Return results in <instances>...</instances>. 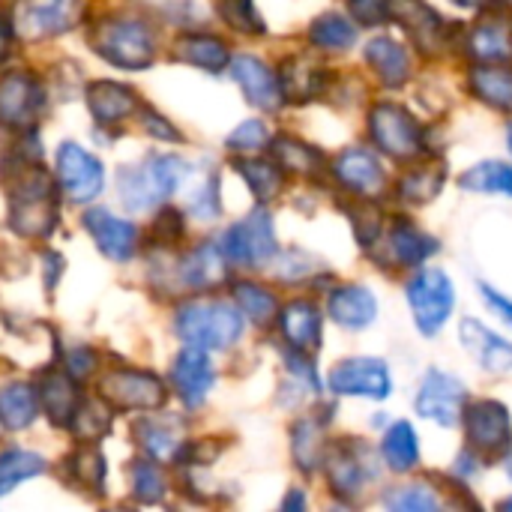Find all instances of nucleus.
<instances>
[{"mask_svg": "<svg viewBox=\"0 0 512 512\" xmlns=\"http://www.w3.org/2000/svg\"><path fill=\"white\" fill-rule=\"evenodd\" d=\"M189 165L177 156H153L141 165H126L117 174V189L132 213H147L168 201L183 183Z\"/></svg>", "mask_w": 512, "mask_h": 512, "instance_id": "nucleus-1", "label": "nucleus"}, {"mask_svg": "<svg viewBox=\"0 0 512 512\" xmlns=\"http://www.w3.org/2000/svg\"><path fill=\"white\" fill-rule=\"evenodd\" d=\"M9 222L24 237H48L57 222V201L48 174L33 165L18 174L9 195Z\"/></svg>", "mask_w": 512, "mask_h": 512, "instance_id": "nucleus-2", "label": "nucleus"}, {"mask_svg": "<svg viewBox=\"0 0 512 512\" xmlns=\"http://www.w3.org/2000/svg\"><path fill=\"white\" fill-rule=\"evenodd\" d=\"M174 330L186 345L225 351L240 339L243 315L228 303H189L177 312Z\"/></svg>", "mask_w": 512, "mask_h": 512, "instance_id": "nucleus-3", "label": "nucleus"}, {"mask_svg": "<svg viewBox=\"0 0 512 512\" xmlns=\"http://www.w3.org/2000/svg\"><path fill=\"white\" fill-rule=\"evenodd\" d=\"M90 45L120 69H144L153 63V33L132 18H105L93 27Z\"/></svg>", "mask_w": 512, "mask_h": 512, "instance_id": "nucleus-4", "label": "nucleus"}, {"mask_svg": "<svg viewBox=\"0 0 512 512\" xmlns=\"http://www.w3.org/2000/svg\"><path fill=\"white\" fill-rule=\"evenodd\" d=\"M453 303H456L453 282L441 270H423L408 282V306L414 312L420 333L426 336H435L447 324Z\"/></svg>", "mask_w": 512, "mask_h": 512, "instance_id": "nucleus-5", "label": "nucleus"}, {"mask_svg": "<svg viewBox=\"0 0 512 512\" xmlns=\"http://www.w3.org/2000/svg\"><path fill=\"white\" fill-rule=\"evenodd\" d=\"M81 0H18L12 12V30L21 39L60 36L81 21Z\"/></svg>", "mask_w": 512, "mask_h": 512, "instance_id": "nucleus-6", "label": "nucleus"}, {"mask_svg": "<svg viewBox=\"0 0 512 512\" xmlns=\"http://www.w3.org/2000/svg\"><path fill=\"white\" fill-rule=\"evenodd\" d=\"M369 132L375 138V144L390 153L393 159H414L420 156L423 147V129L417 123V117L393 102H381L372 108L369 114Z\"/></svg>", "mask_w": 512, "mask_h": 512, "instance_id": "nucleus-7", "label": "nucleus"}, {"mask_svg": "<svg viewBox=\"0 0 512 512\" xmlns=\"http://www.w3.org/2000/svg\"><path fill=\"white\" fill-rule=\"evenodd\" d=\"M222 252L228 261L243 267L267 264L276 255V234L273 219L267 210H252L243 222L231 225L222 237Z\"/></svg>", "mask_w": 512, "mask_h": 512, "instance_id": "nucleus-8", "label": "nucleus"}, {"mask_svg": "<svg viewBox=\"0 0 512 512\" xmlns=\"http://www.w3.org/2000/svg\"><path fill=\"white\" fill-rule=\"evenodd\" d=\"M465 420V435H468V447L486 459L507 453L512 444V426L510 411L501 402H471L462 411Z\"/></svg>", "mask_w": 512, "mask_h": 512, "instance_id": "nucleus-9", "label": "nucleus"}, {"mask_svg": "<svg viewBox=\"0 0 512 512\" xmlns=\"http://www.w3.org/2000/svg\"><path fill=\"white\" fill-rule=\"evenodd\" d=\"M99 393L108 405L123 408V411H156L168 399L165 384L156 375L132 372V369L108 372L99 381Z\"/></svg>", "mask_w": 512, "mask_h": 512, "instance_id": "nucleus-10", "label": "nucleus"}, {"mask_svg": "<svg viewBox=\"0 0 512 512\" xmlns=\"http://www.w3.org/2000/svg\"><path fill=\"white\" fill-rule=\"evenodd\" d=\"M57 183H60L63 195L69 201L87 204V201H93L102 192L105 171H102L99 159H93L78 144H60V153H57Z\"/></svg>", "mask_w": 512, "mask_h": 512, "instance_id": "nucleus-11", "label": "nucleus"}, {"mask_svg": "<svg viewBox=\"0 0 512 512\" xmlns=\"http://www.w3.org/2000/svg\"><path fill=\"white\" fill-rule=\"evenodd\" d=\"M468 405V390L459 378L447 372H429L420 393H417V414L441 423L444 429H453L462 420V411Z\"/></svg>", "mask_w": 512, "mask_h": 512, "instance_id": "nucleus-12", "label": "nucleus"}, {"mask_svg": "<svg viewBox=\"0 0 512 512\" xmlns=\"http://www.w3.org/2000/svg\"><path fill=\"white\" fill-rule=\"evenodd\" d=\"M330 390L336 396H363V399H387L393 393V381L384 360L354 357L339 363L330 372Z\"/></svg>", "mask_w": 512, "mask_h": 512, "instance_id": "nucleus-13", "label": "nucleus"}, {"mask_svg": "<svg viewBox=\"0 0 512 512\" xmlns=\"http://www.w3.org/2000/svg\"><path fill=\"white\" fill-rule=\"evenodd\" d=\"M42 87L30 72H9L0 81V123L12 129H30L42 114Z\"/></svg>", "mask_w": 512, "mask_h": 512, "instance_id": "nucleus-14", "label": "nucleus"}, {"mask_svg": "<svg viewBox=\"0 0 512 512\" xmlns=\"http://www.w3.org/2000/svg\"><path fill=\"white\" fill-rule=\"evenodd\" d=\"M213 366H210V357H207V348H198V345H186L177 360H174V369H171V381L183 399V405L189 408H198L204 405L210 387H213Z\"/></svg>", "mask_w": 512, "mask_h": 512, "instance_id": "nucleus-15", "label": "nucleus"}, {"mask_svg": "<svg viewBox=\"0 0 512 512\" xmlns=\"http://www.w3.org/2000/svg\"><path fill=\"white\" fill-rule=\"evenodd\" d=\"M390 18L399 21L423 54H438L444 42L441 15L423 0H390Z\"/></svg>", "mask_w": 512, "mask_h": 512, "instance_id": "nucleus-16", "label": "nucleus"}, {"mask_svg": "<svg viewBox=\"0 0 512 512\" xmlns=\"http://www.w3.org/2000/svg\"><path fill=\"white\" fill-rule=\"evenodd\" d=\"M324 471L327 483L339 498H354L360 495V486L366 477H375L372 468H366V450L363 447H348V444H333L324 456Z\"/></svg>", "mask_w": 512, "mask_h": 512, "instance_id": "nucleus-17", "label": "nucleus"}, {"mask_svg": "<svg viewBox=\"0 0 512 512\" xmlns=\"http://www.w3.org/2000/svg\"><path fill=\"white\" fill-rule=\"evenodd\" d=\"M459 336L465 351L492 375H504L512 372V345L507 339H501L498 333H492L489 327H483L474 318H465L459 324Z\"/></svg>", "mask_w": 512, "mask_h": 512, "instance_id": "nucleus-18", "label": "nucleus"}, {"mask_svg": "<svg viewBox=\"0 0 512 512\" xmlns=\"http://www.w3.org/2000/svg\"><path fill=\"white\" fill-rule=\"evenodd\" d=\"M84 225L93 234V240H96V246L102 249L105 258H111V261H129L135 255V246H138L135 225L117 219L114 213H108L102 207L90 210L84 216Z\"/></svg>", "mask_w": 512, "mask_h": 512, "instance_id": "nucleus-19", "label": "nucleus"}, {"mask_svg": "<svg viewBox=\"0 0 512 512\" xmlns=\"http://www.w3.org/2000/svg\"><path fill=\"white\" fill-rule=\"evenodd\" d=\"M471 57L480 63H510L512 60V15L492 12L483 15L468 39Z\"/></svg>", "mask_w": 512, "mask_h": 512, "instance_id": "nucleus-20", "label": "nucleus"}, {"mask_svg": "<svg viewBox=\"0 0 512 512\" xmlns=\"http://www.w3.org/2000/svg\"><path fill=\"white\" fill-rule=\"evenodd\" d=\"M231 72H234L240 90L246 93V99H249L252 105L267 108V111H276V108L282 105L285 96H282L279 75H276L270 66H264L258 57H249V54L237 57V60L231 63Z\"/></svg>", "mask_w": 512, "mask_h": 512, "instance_id": "nucleus-21", "label": "nucleus"}, {"mask_svg": "<svg viewBox=\"0 0 512 512\" xmlns=\"http://www.w3.org/2000/svg\"><path fill=\"white\" fill-rule=\"evenodd\" d=\"M333 174L336 180L357 192V195H378L384 186H387V174H384V165L378 162V156H372L369 150H345L336 162H333Z\"/></svg>", "mask_w": 512, "mask_h": 512, "instance_id": "nucleus-22", "label": "nucleus"}, {"mask_svg": "<svg viewBox=\"0 0 512 512\" xmlns=\"http://www.w3.org/2000/svg\"><path fill=\"white\" fill-rule=\"evenodd\" d=\"M279 327H282L285 339L291 342V348L306 351V354L321 348L324 333H321V312L315 303H309V300L288 303L279 315Z\"/></svg>", "mask_w": 512, "mask_h": 512, "instance_id": "nucleus-23", "label": "nucleus"}, {"mask_svg": "<svg viewBox=\"0 0 512 512\" xmlns=\"http://www.w3.org/2000/svg\"><path fill=\"white\" fill-rule=\"evenodd\" d=\"M330 315L336 324H342L348 330H363L375 321L378 300L363 285H345V288H336L330 294Z\"/></svg>", "mask_w": 512, "mask_h": 512, "instance_id": "nucleus-24", "label": "nucleus"}, {"mask_svg": "<svg viewBox=\"0 0 512 512\" xmlns=\"http://www.w3.org/2000/svg\"><path fill=\"white\" fill-rule=\"evenodd\" d=\"M87 108L99 123H120L138 111V96L114 81H93L87 87Z\"/></svg>", "mask_w": 512, "mask_h": 512, "instance_id": "nucleus-25", "label": "nucleus"}, {"mask_svg": "<svg viewBox=\"0 0 512 512\" xmlns=\"http://www.w3.org/2000/svg\"><path fill=\"white\" fill-rule=\"evenodd\" d=\"M39 405L45 408V414L54 426H69L75 408L81 405L78 393H75V378L69 372L66 375L63 372L45 375L39 384Z\"/></svg>", "mask_w": 512, "mask_h": 512, "instance_id": "nucleus-26", "label": "nucleus"}, {"mask_svg": "<svg viewBox=\"0 0 512 512\" xmlns=\"http://www.w3.org/2000/svg\"><path fill=\"white\" fill-rule=\"evenodd\" d=\"M366 63L378 72V78L387 84V87H399L405 84L408 72H411V60H408V51L390 39V36H378L366 45Z\"/></svg>", "mask_w": 512, "mask_h": 512, "instance_id": "nucleus-27", "label": "nucleus"}, {"mask_svg": "<svg viewBox=\"0 0 512 512\" xmlns=\"http://www.w3.org/2000/svg\"><path fill=\"white\" fill-rule=\"evenodd\" d=\"M225 252L216 243H201L192 255L180 264V279L189 288H213L225 279Z\"/></svg>", "mask_w": 512, "mask_h": 512, "instance_id": "nucleus-28", "label": "nucleus"}, {"mask_svg": "<svg viewBox=\"0 0 512 512\" xmlns=\"http://www.w3.org/2000/svg\"><path fill=\"white\" fill-rule=\"evenodd\" d=\"M324 69L306 57H291L285 60L282 72H279V84H282V96L291 102H309L321 93V81Z\"/></svg>", "mask_w": 512, "mask_h": 512, "instance_id": "nucleus-29", "label": "nucleus"}, {"mask_svg": "<svg viewBox=\"0 0 512 512\" xmlns=\"http://www.w3.org/2000/svg\"><path fill=\"white\" fill-rule=\"evenodd\" d=\"M471 90L483 102L512 111V69H507L504 63H480V66H474L471 69Z\"/></svg>", "mask_w": 512, "mask_h": 512, "instance_id": "nucleus-30", "label": "nucleus"}, {"mask_svg": "<svg viewBox=\"0 0 512 512\" xmlns=\"http://www.w3.org/2000/svg\"><path fill=\"white\" fill-rule=\"evenodd\" d=\"M39 393L30 384H9L0 390V423L6 429H27L36 420Z\"/></svg>", "mask_w": 512, "mask_h": 512, "instance_id": "nucleus-31", "label": "nucleus"}, {"mask_svg": "<svg viewBox=\"0 0 512 512\" xmlns=\"http://www.w3.org/2000/svg\"><path fill=\"white\" fill-rule=\"evenodd\" d=\"M177 57L192 63V66H201V69H210V72H219L228 66L231 54L225 48L222 39L216 36H201V33H189V36H180L177 42Z\"/></svg>", "mask_w": 512, "mask_h": 512, "instance_id": "nucleus-32", "label": "nucleus"}, {"mask_svg": "<svg viewBox=\"0 0 512 512\" xmlns=\"http://www.w3.org/2000/svg\"><path fill=\"white\" fill-rule=\"evenodd\" d=\"M444 162H426L417 171L405 174L396 186L399 198L405 204H429L438 198V192L444 189Z\"/></svg>", "mask_w": 512, "mask_h": 512, "instance_id": "nucleus-33", "label": "nucleus"}, {"mask_svg": "<svg viewBox=\"0 0 512 512\" xmlns=\"http://www.w3.org/2000/svg\"><path fill=\"white\" fill-rule=\"evenodd\" d=\"M390 246H393V255L402 261V264H423L426 258L435 255L438 249V240L423 234L420 228H414L411 222H396L393 225V234H390Z\"/></svg>", "mask_w": 512, "mask_h": 512, "instance_id": "nucleus-34", "label": "nucleus"}, {"mask_svg": "<svg viewBox=\"0 0 512 512\" xmlns=\"http://www.w3.org/2000/svg\"><path fill=\"white\" fill-rule=\"evenodd\" d=\"M270 150H273V159L279 162V168H285L291 174H315L324 165V156L315 147H309L297 138H288V135L273 138Z\"/></svg>", "mask_w": 512, "mask_h": 512, "instance_id": "nucleus-35", "label": "nucleus"}, {"mask_svg": "<svg viewBox=\"0 0 512 512\" xmlns=\"http://www.w3.org/2000/svg\"><path fill=\"white\" fill-rule=\"evenodd\" d=\"M234 168L243 174L246 186L258 201H270L282 189V168L270 159H234Z\"/></svg>", "mask_w": 512, "mask_h": 512, "instance_id": "nucleus-36", "label": "nucleus"}, {"mask_svg": "<svg viewBox=\"0 0 512 512\" xmlns=\"http://www.w3.org/2000/svg\"><path fill=\"white\" fill-rule=\"evenodd\" d=\"M309 39L318 45V48H327V51H342V48H351L357 42V30L354 24L339 15V12H327L321 18L312 21V30H309Z\"/></svg>", "mask_w": 512, "mask_h": 512, "instance_id": "nucleus-37", "label": "nucleus"}, {"mask_svg": "<svg viewBox=\"0 0 512 512\" xmlns=\"http://www.w3.org/2000/svg\"><path fill=\"white\" fill-rule=\"evenodd\" d=\"M381 450H384L387 465H390L393 471H399V474L411 471V468L417 465V459H420V444H417V435H414V429H411L408 423H396V426L387 432Z\"/></svg>", "mask_w": 512, "mask_h": 512, "instance_id": "nucleus-38", "label": "nucleus"}, {"mask_svg": "<svg viewBox=\"0 0 512 512\" xmlns=\"http://www.w3.org/2000/svg\"><path fill=\"white\" fill-rule=\"evenodd\" d=\"M45 471V459L27 450H9L0 456V498L9 495L18 483L39 477Z\"/></svg>", "mask_w": 512, "mask_h": 512, "instance_id": "nucleus-39", "label": "nucleus"}, {"mask_svg": "<svg viewBox=\"0 0 512 512\" xmlns=\"http://www.w3.org/2000/svg\"><path fill=\"white\" fill-rule=\"evenodd\" d=\"M462 189H471V192H504L512 195V165L507 162H480L474 168H468L462 174Z\"/></svg>", "mask_w": 512, "mask_h": 512, "instance_id": "nucleus-40", "label": "nucleus"}, {"mask_svg": "<svg viewBox=\"0 0 512 512\" xmlns=\"http://www.w3.org/2000/svg\"><path fill=\"white\" fill-rule=\"evenodd\" d=\"M234 300L240 306V312L255 321V324H270L273 315H276V297L264 288V285H255V282H237L234 285Z\"/></svg>", "mask_w": 512, "mask_h": 512, "instance_id": "nucleus-41", "label": "nucleus"}, {"mask_svg": "<svg viewBox=\"0 0 512 512\" xmlns=\"http://www.w3.org/2000/svg\"><path fill=\"white\" fill-rule=\"evenodd\" d=\"M72 435L78 441H99L111 429V411L99 399H87L72 414Z\"/></svg>", "mask_w": 512, "mask_h": 512, "instance_id": "nucleus-42", "label": "nucleus"}, {"mask_svg": "<svg viewBox=\"0 0 512 512\" xmlns=\"http://www.w3.org/2000/svg\"><path fill=\"white\" fill-rule=\"evenodd\" d=\"M321 453H324V438H321L318 423H312V420L297 423V429H294V459H297V465L306 474H312L315 465L321 462Z\"/></svg>", "mask_w": 512, "mask_h": 512, "instance_id": "nucleus-43", "label": "nucleus"}, {"mask_svg": "<svg viewBox=\"0 0 512 512\" xmlns=\"http://www.w3.org/2000/svg\"><path fill=\"white\" fill-rule=\"evenodd\" d=\"M135 435H138V444H141L153 459H159V462L174 459V456H177V450H180L177 435H174L171 429L159 426V423L144 420V423H138V426H135Z\"/></svg>", "mask_w": 512, "mask_h": 512, "instance_id": "nucleus-44", "label": "nucleus"}, {"mask_svg": "<svg viewBox=\"0 0 512 512\" xmlns=\"http://www.w3.org/2000/svg\"><path fill=\"white\" fill-rule=\"evenodd\" d=\"M69 474H72V480L75 483H81L84 489H96V492H102V480H105V462H102V456L93 450V447H87V450H78L72 459H69Z\"/></svg>", "mask_w": 512, "mask_h": 512, "instance_id": "nucleus-45", "label": "nucleus"}, {"mask_svg": "<svg viewBox=\"0 0 512 512\" xmlns=\"http://www.w3.org/2000/svg\"><path fill=\"white\" fill-rule=\"evenodd\" d=\"M219 15L225 18V24H231L240 33H264V21L255 9L252 0H216Z\"/></svg>", "mask_w": 512, "mask_h": 512, "instance_id": "nucleus-46", "label": "nucleus"}, {"mask_svg": "<svg viewBox=\"0 0 512 512\" xmlns=\"http://www.w3.org/2000/svg\"><path fill=\"white\" fill-rule=\"evenodd\" d=\"M348 216H351V225H354V234L360 240V246H372L381 234V225H384V216L381 210L366 198L354 207H348Z\"/></svg>", "mask_w": 512, "mask_h": 512, "instance_id": "nucleus-47", "label": "nucleus"}, {"mask_svg": "<svg viewBox=\"0 0 512 512\" xmlns=\"http://www.w3.org/2000/svg\"><path fill=\"white\" fill-rule=\"evenodd\" d=\"M132 492L141 504H159L165 495V480L156 465L150 462H135L132 468Z\"/></svg>", "mask_w": 512, "mask_h": 512, "instance_id": "nucleus-48", "label": "nucleus"}, {"mask_svg": "<svg viewBox=\"0 0 512 512\" xmlns=\"http://www.w3.org/2000/svg\"><path fill=\"white\" fill-rule=\"evenodd\" d=\"M384 504H387L390 510L399 512L438 510V498H435V492L426 489V486H405V489H399V492H390V495H384Z\"/></svg>", "mask_w": 512, "mask_h": 512, "instance_id": "nucleus-49", "label": "nucleus"}, {"mask_svg": "<svg viewBox=\"0 0 512 512\" xmlns=\"http://www.w3.org/2000/svg\"><path fill=\"white\" fill-rule=\"evenodd\" d=\"M264 144H270V132H267V126L261 120H246L228 135L231 150H258Z\"/></svg>", "mask_w": 512, "mask_h": 512, "instance_id": "nucleus-50", "label": "nucleus"}, {"mask_svg": "<svg viewBox=\"0 0 512 512\" xmlns=\"http://www.w3.org/2000/svg\"><path fill=\"white\" fill-rule=\"evenodd\" d=\"M348 9L360 24L369 27H378L390 18V0H348Z\"/></svg>", "mask_w": 512, "mask_h": 512, "instance_id": "nucleus-51", "label": "nucleus"}, {"mask_svg": "<svg viewBox=\"0 0 512 512\" xmlns=\"http://www.w3.org/2000/svg\"><path fill=\"white\" fill-rule=\"evenodd\" d=\"M192 213L201 216V219H213L219 213V183H216V177H210L207 186L192 198Z\"/></svg>", "mask_w": 512, "mask_h": 512, "instance_id": "nucleus-52", "label": "nucleus"}, {"mask_svg": "<svg viewBox=\"0 0 512 512\" xmlns=\"http://www.w3.org/2000/svg\"><path fill=\"white\" fill-rule=\"evenodd\" d=\"M93 354L87 351V348H72L69 354H66V372L75 378V381H81V378H87L90 372H93Z\"/></svg>", "mask_w": 512, "mask_h": 512, "instance_id": "nucleus-53", "label": "nucleus"}, {"mask_svg": "<svg viewBox=\"0 0 512 512\" xmlns=\"http://www.w3.org/2000/svg\"><path fill=\"white\" fill-rule=\"evenodd\" d=\"M144 129H147L153 138H162V141H180V132H177L165 117H159L156 111H144Z\"/></svg>", "mask_w": 512, "mask_h": 512, "instance_id": "nucleus-54", "label": "nucleus"}, {"mask_svg": "<svg viewBox=\"0 0 512 512\" xmlns=\"http://www.w3.org/2000/svg\"><path fill=\"white\" fill-rule=\"evenodd\" d=\"M156 231H159V234H165V240L180 237V234H183V219H180V213L165 210V213L159 216V222H156Z\"/></svg>", "mask_w": 512, "mask_h": 512, "instance_id": "nucleus-55", "label": "nucleus"}, {"mask_svg": "<svg viewBox=\"0 0 512 512\" xmlns=\"http://www.w3.org/2000/svg\"><path fill=\"white\" fill-rule=\"evenodd\" d=\"M483 297H486V303H489L498 315H504V318L512 324V300L501 297V294H498V291H492L489 285H483Z\"/></svg>", "mask_w": 512, "mask_h": 512, "instance_id": "nucleus-56", "label": "nucleus"}, {"mask_svg": "<svg viewBox=\"0 0 512 512\" xmlns=\"http://www.w3.org/2000/svg\"><path fill=\"white\" fill-rule=\"evenodd\" d=\"M12 24L0 15V60H6V54H9V42H12Z\"/></svg>", "mask_w": 512, "mask_h": 512, "instance_id": "nucleus-57", "label": "nucleus"}, {"mask_svg": "<svg viewBox=\"0 0 512 512\" xmlns=\"http://www.w3.org/2000/svg\"><path fill=\"white\" fill-rule=\"evenodd\" d=\"M294 507H297V510H303V507H306V498H303V495H300L297 489H294V492L288 495V501L282 504V510H294Z\"/></svg>", "mask_w": 512, "mask_h": 512, "instance_id": "nucleus-58", "label": "nucleus"}, {"mask_svg": "<svg viewBox=\"0 0 512 512\" xmlns=\"http://www.w3.org/2000/svg\"><path fill=\"white\" fill-rule=\"evenodd\" d=\"M453 3H459V6H477L480 0H453Z\"/></svg>", "mask_w": 512, "mask_h": 512, "instance_id": "nucleus-59", "label": "nucleus"}, {"mask_svg": "<svg viewBox=\"0 0 512 512\" xmlns=\"http://www.w3.org/2000/svg\"><path fill=\"white\" fill-rule=\"evenodd\" d=\"M507 474H510V480H512V444H510V456H507Z\"/></svg>", "mask_w": 512, "mask_h": 512, "instance_id": "nucleus-60", "label": "nucleus"}, {"mask_svg": "<svg viewBox=\"0 0 512 512\" xmlns=\"http://www.w3.org/2000/svg\"><path fill=\"white\" fill-rule=\"evenodd\" d=\"M501 510H512V498H510V501H504V504H501Z\"/></svg>", "mask_w": 512, "mask_h": 512, "instance_id": "nucleus-61", "label": "nucleus"}, {"mask_svg": "<svg viewBox=\"0 0 512 512\" xmlns=\"http://www.w3.org/2000/svg\"><path fill=\"white\" fill-rule=\"evenodd\" d=\"M495 3H504V6H512V0H495Z\"/></svg>", "mask_w": 512, "mask_h": 512, "instance_id": "nucleus-62", "label": "nucleus"}, {"mask_svg": "<svg viewBox=\"0 0 512 512\" xmlns=\"http://www.w3.org/2000/svg\"><path fill=\"white\" fill-rule=\"evenodd\" d=\"M507 141H510V147H512V126H510V132H507Z\"/></svg>", "mask_w": 512, "mask_h": 512, "instance_id": "nucleus-63", "label": "nucleus"}]
</instances>
